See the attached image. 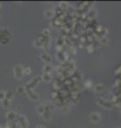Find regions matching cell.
I'll return each mask as SVG.
<instances>
[{"instance_id": "6da1fadb", "label": "cell", "mask_w": 121, "mask_h": 128, "mask_svg": "<svg viewBox=\"0 0 121 128\" xmlns=\"http://www.w3.org/2000/svg\"><path fill=\"white\" fill-rule=\"evenodd\" d=\"M15 124H17L20 128H27L28 126H29V122H28L27 117L23 116V115H17Z\"/></svg>"}, {"instance_id": "7a4b0ae2", "label": "cell", "mask_w": 121, "mask_h": 128, "mask_svg": "<svg viewBox=\"0 0 121 128\" xmlns=\"http://www.w3.org/2000/svg\"><path fill=\"white\" fill-rule=\"evenodd\" d=\"M97 104L100 107H102V108H104V109H112L113 108L112 102L106 100V99H103V98H98L97 99Z\"/></svg>"}, {"instance_id": "3957f363", "label": "cell", "mask_w": 121, "mask_h": 128, "mask_svg": "<svg viewBox=\"0 0 121 128\" xmlns=\"http://www.w3.org/2000/svg\"><path fill=\"white\" fill-rule=\"evenodd\" d=\"M14 75H15V77L17 79H22V77L24 76L23 75V67L21 65H15L14 66Z\"/></svg>"}, {"instance_id": "277c9868", "label": "cell", "mask_w": 121, "mask_h": 128, "mask_svg": "<svg viewBox=\"0 0 121 128\" xmlns=\"http://www.w3.org/2000/svg\"><path fill=\"white\" fill-rule=\"evenodd\" d=\"M42 79H41V76H37V77H35V78H33V79H32L30 82H29V85H30V88L32 89V90H33V89L36 87V85L38 84L40 82Z\"/></svg>"}, {"instance_id": "5b68a950", "label": "cell", "mask_w": 121, "mask_h": 128, "mask_svg": "<svg viewBox=\"0 0 121 128\" xmlns=\"http://www.w3.org/2000/svg\"><path fill=\"white\" fill-rule=\"evenodd\" d=\"M89 119L92 123H99L101 121V116L99 113H91L89 115Z\"/></svg>"}, {"instance_id": "8992f818", "label": "cell", "mask_w": 121, "mask_h": 128, "mask_svg": "<svg viewBox=\"0 0 121 128\" xmlns=\"http://www.w3.org/2000/svg\"><path fill=\"white\" fill-rule=\"evenodd\" d=\"M42 106H44V108H45L46 111H48V112H52L53 110L55 109V106L53 104H51V102H45Z\"/></svg>"}, {"instance_id": "52a82bcc", "label": "cell", "mask_w": 121, "mask_h": 128, "mask_svg": "<svg viewBox=\"0 0 121 128\" xmlns=\"http://www.w3.org/2000/svg\"><path fill=\"white\" fill-rule=\"evenodd\" d=\"M105 90V85L104 84H96L94 87V92L96 93H102Z\"/></svg>"}, {"instance_id": "ba28073f", "label": "cell", "mask_w": 121, "mask_h": 128, "mask_svg": "<svg viewBox=\"0 0 121 128\" xmlns=\"http://www.w3.org/2000/svg\"><path fill=\"white\" fill-rule=\"evenodd\" d=\"M6 117H8V120L11 123H15V121L17 119V114L15 112H9L8 114H6Z\"/></svg>"}, {"instance_id": "9c48e42d", "label": "cell", "mask_w": 121, "mask_h": 128, "mask_svg": "<svg viewBox=\"0 0 121 128\" xmlns=\"http://www.w3.org/2000/svg\"><path fill=\"white\" fill-rule=\"evenodd\" d=\"M56 58H58L59 61H60L62 63H64V62H65L66 60H67V55H66L65 52H62V51H60V52H58V56H56Z\"/></svg>"}, {"instance_id": "30bf717a", "label": "cell", "mask_w": 121, "mask_h": 128, "mask_svg": "<svg viewBox=\"0 0 121 128\" xmlns=\"http://www.w3.org/2000/svg\"><path fill=\"white\" fill-rule=\"evenodd\" d=\"M52 70H53V67H52L51 64H45L44 67H42V72H44V74H50Z\"/></svg>"}, {"instance_id": "8fae6325", "label": "cell", "mask_w": 121, "mask_h": 128, "mask_svg": "<svg viewBox=\"0 0 121 128\" xmlns=\"http://www.w3.org/2000/svg\"><path fill=\"white\" fill-rule=\"evenodd\" d=\"M40 59H41L44 62L47 63V64H50V62H51V57L49 56L48 53H42L41 57H40Z\"/></svg>"}, {"instance_id": "7c38bea8", "label": "cell", "mask_w": 121, "mask_h": 128, "mask_svg": "<svg viewBox=\"0 0 121 128\" xmlns=\"http://www.w3.org/2000/svg\"><path fill=\"white\" fill-rule=\"evenodd\" d=\"M27 93H28V95H29V97L32 99V100H37V99H38V95H37L36 93H35V92H34L33 90L28 91Z\"/></svg>"}, {"instance_id": "4fadbf2b", "label": "cell", "mask_w": 121, "mask_h": 128, "mask_svg": "<svg viewBox=\"0 0 121 128\" xmlns=\"http://www.w3.org/2000/svg\"><path fill=\"white\" fill-rule=\"evenodd\" d=\"M34 45H35V47L41 48V47H44V42L41 41V38H40V37H38V38H36V40H35Z\"/></svg>"}, {"instance_id": "5bb4252c", "label": "cell", "mask_w": 121, "mask_h": 128, "mask_svg": "<svg viewBox=\"0 0 121 128\" xmlns=\"http://www.w3.org/2000/svg\"><path fill=\"white\" fill-rule=\"evenodd\" d=\"M41 79H42V81H45V82H50L51 79H52V77H51L50 74H42Z\"/></svg>"}, {"instance_id": "9a60e30c", "label": "cell", "mask_w": 121, "mask_h": 128, "mask_svg": "<svg viewBox=\"0 0 121 128\" xmlns=\"http://www.w3.org/2000/svg\"><path fill=\"white\" fill-rule=\"evenodd\" d=\"M44 15H45L46 18H52L53 15H54V11H53V10H47L44 13Z\"/></svg>"}, {"instance_id": "2e32d148", "label": "cell", "mask_w": 121, "mask_h": 128, "mask_svg": "<svg viewBox=\"0 0 121 128\" xmlns=\"http://www.w3.org/2000/svg\"><path fill=\"white\" fill-rule=\"evenodd\" d=\"M1 105L3 107V109H9L10 105H11V100H9V99H3L1 101Z\"/></svg>"}, {"instance_id": "e0dca14e", "label": "cell", "mask_w": 121, "mask_h": 128, "mask_svg": "<svg viewBox=\"0 0 121 128\" xmlns=\"http://www.w3.org/2000/svg\"><path fill=\"white\" fill-rule=\"evenodd\" d=\"M42 117H44V120H45V121H50V120L52 119V112L46 111L44 114H42Z\"/></svg>"}, {"instance_id": "ac0fdd59", "label": "cell", "mask_w": 121, "mask_h": 128, "mask_svg": "<svg viewBox=\"0 0 121 128\" xmlns=\"http://www.w3.org/2000/svg\"><path fill=\"white\" fill-rule=\"evenodd\" d=\"M36 112L38 113V114H40V115L44 114V113L46 112V110H45V108H44V106H42V105L37 106V108H36Z\"/></svg>"}, {"instance_id": "d6986e66", "label": "cell", "mask_w": 121, "mask_h": 128, "mask_svg": "<svg viewBox=\"0 0 121 128\" xmlns=\"http://www.w3.org/2000/svg\"><path fill=\"white\" fill-rule=\"evenodd\" d=\"M41 34H42V36H45V37H49L50 36V31L48 29H44L41 32Z\"/></svg>"}, {"instance_id": "ffe728a7", "label": "cell", "mask_w": 121, "mask_h": 128, "mask_svg": "<svg viewBox=\"0 0 121 128\" xmlns=\"http://www.w3.org/2000/svg\"><path fill=\"white\" fill-rule=\"evenodd\" d=\"M100 43H101V44H103V45H107L108 44V38L105 37V36H102L100 38Z\"/></svg>"}, {"instance_id": "44dd1931", "label": "cell", "mask_w": 121, "mask_h": 128, "mask_svg": "<svg viewBox=\"0 0 121 128\" xmlns=\"http://www.w3.org/2000/svg\"><path fill=\"white\" fill-rule=\"evenodd\" d=\"M30 74H31V67L30 66L23 67V75H30Z\"/></svg>"}, {"instance_id": "7402d4cb", "label": "cell", "mask_w": 121, "mask_h": 128, "mask_svg": "<svg viewBox=\"0 0 121 128\" xmlns=\"http://www.w3.org/2000/svg\"><path fill=\"white\" fill-rule=\"evenodd\" d=\"M5 95H6V92L5 91H0V101H2L3 99H5Z\"/></svg>"}, {"instance_id": "603a6c76", "label": "cell", "mask_w": 121, "mask_h": 128, "mask_svg": "<svg viewBox=\"0 0 121 128\" xmlns=\"http://www.w3.org/2000/svg\"><path fill=\"white\" fill-rule=\"evenodd\" d=\"M68 3H67V2H60V9H63V10H66L67 8H68Z\"/></svg>"}, {"instance_id": "cb8c5ba5", "label": "cell", "mask_w": 121, "mask_h": 128, "mask_svg": "<svg viewBox=\"0 0 121 128\" xmlns=\"http://www.w3.org/2000/svg\"><path fill=\"white\" fill-rule=\"evenodd\" d=\"M13 93H12V92H6V95H5V99H9V100H11V99H12L13 98Z\"/></svg>"}, {"instance_id": "d4e9b609", "label": "cell", "mask_w": 121, "mask_h": 128, "mask_svg": "<svg viewBox=\"0 0 121 128\" xmlns=\"http://www.w3.org/2000/svg\"><path fill=\"white\" fill-rule=\"evenodd\" d=\"M88 15H89V18H91V19H92V18H95L97 14H96V12H95V11H90V12L88 13Z\"/></svg>"}, {"instance_id": "484cf974", "label": "cell", "mask_w": 121, "mask_h": 128, "mask_svg": "<svg viewBox=\"0 0 121 128\" xmlns=\"http://www.w3.org/2000/svg\"><path fill=\"white\" fill-rule=\"evenodd\" d=\"M49 45H50V41L48 40L44 43V48H49Z\"/></svg>"}, {"instance_id": "4316f807", "label": "cell", "mask_w": 121, "mask_h": 128, "mask_svg": "<svg viewBox=\"0 0 121 128\" xmlns=\"http://www.w3.org/2000/svg\"><path fill=\"white\" fill-rule=\"evenodd\" d=\"M23 87H18V88H17V92H18V93H23Z\"/></svg>"}, {"instance_id": "83f0119b", "label": "cell", "mask_w": 121, "mask_h": 128, "mask_svg": "<svg viewBox=\"0 0 121 128\" xmlns=\"http://www.w3.org/2000/svg\"><path fill=\"white\" fill-rule=\"evenodd\" d=\"M62 111H63V112H67V111H69V107L64 106L63 108H62Z\"/></svg>"}, {"instance_id": "f1b7e54d", "label": "cell", "mask_w": 121, "mask_h": 128, "mask_svg": "<svg viewBox=\"0 0 121 128\" xmlns=\"http://www.w3.org/2000/svg\"><path fill=\"white\" fill-rule=\"evenodd\" d=\"M35 128H46L45 126H41V125H38V126H36Z\"/></svg>"}, {"instance_id": "f546056e", "label": "cell", "mask_w": 121, "mask_h": 128, "mask_svg": "<svg viewBox=\"0 0 121 128\" xmlns=\"http://www.w3.org/2000/svg\"><path fill=\"white\" fill-rule=\"evenodd\" d=\"M92 50H94V48H91V46H89V48H88V51H92Z\"/></svg>"}, {"instance_id": "4dcf8cb0", "label": "cell", "mask_w": 121, "mask_h": 128, "mask_svg": "<svg viewBox=\"0 0 121 128\" xmlns=\"http://www.w3.org/2000/svg\"><path fill=\"white\" fill-rule=\"evenodd\" d=\"M1 6H2V5H1V3H0V9H1Z\"/></svg>"}, {"instance_id": "1f68e13d", "label": "cell", "mask_w": 121, "mask_h": 128, "mask_svg": "<svg viewBox=\"0 0 121 128\" xmlns=\"http://www.w3.org/2000/svg\"><path fill=\"white\" fill-rule=\"evenodd\" d=\"M114 128H119V127H114Z\"/></svg>"}]
</instances>
